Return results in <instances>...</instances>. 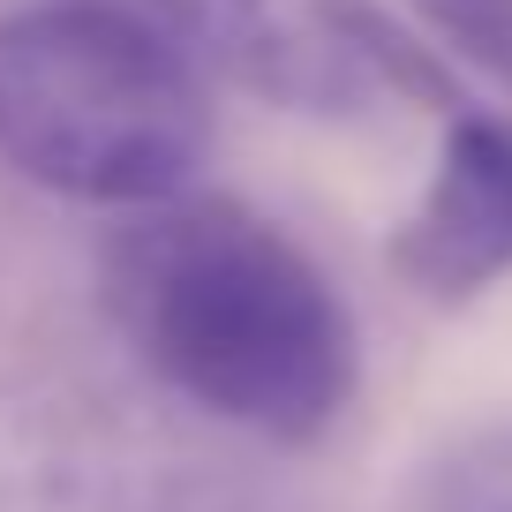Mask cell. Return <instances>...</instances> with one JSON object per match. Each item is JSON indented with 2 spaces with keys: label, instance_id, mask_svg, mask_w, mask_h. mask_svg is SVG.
Returning a JSON list of instances; mask_svg holds the SVG:
<instances>
[{
  "label": "cell",
  "instance_id": "obj_5",
  "mask_svg": "<svg viewBox=\"0 0 512 512\" xmlns=\"http://www.w3.org/2000/svg\"><path fill=\"white\" fill-rule=\"evenodd\" d=\"M415 512H512V422L460 430L415 482Z\"/></svg>",
  "mask_w": 512,
  "mask_h": 512
},
{
  "label": "cell",
  "instance_id": "obj_2",
  "mask_svg": "<svg viewBox=\"0 0 512 512\" xmlns=\"http://www.w3.org/2000/svg\"><path fill=\"white\" fill-rule=\"evenodd\" d=\"M0 159L31 189L106 211L189 196L211 91L166 23L113 0H38L0 23Z\"/></svg>",
  "mask_w": 512,
  "mask_h": 512
},
{
  "label": "cell",
  "instance_id": "obj_1",
  "mask_svg": "<svg viewBox=\"0 0 512 512\" xmlns=\"http://www.w3.org/2000/svg\"><path fill=\"white\" fill-rule=\"evenodd\" d=\"M106 309L159 384L272 445L354 407L362 339L317 256L234 196H166L106 241Z\"/></svg>",
  "mask_w": 512,
  "mask_h": 512
},
{
  "label": "cell",
  "instance_id": "obj_4",
  "mask_svg": "<svg viewBox=\"0 0 512 512\" xmlns=\"http://www.w3.org/2000/svg\"><path fill=\"white\" fill-rule=\"evenodd\" d=\"M392 279L437 309H460L512 272V121L452 106L422 204L392 226Z\"/></svg>",
  "mask_w": 512,
  "mask_h": 512
},
{
  "label": "cell",
  "instance_id": "obj_6",
  "mask_svg": "<svg viewBox=\"0 0 512 512\" xmlns=\"http://www.w3.org/2000/svg\"><path fill=\"white\" fill-rule=\"evenodd\" d=\"M422 8L437 16V31L452 46H467L497 76H512V0H422Z\"/></svg>",
  "mask_w": 512,
  "mask_h": 512
},
{
  "label": "cell",
  "instance_id": "obj_3",
  "mask_svg": "<svg viewBox=\"0 0 512 512\" xmlns=\"http://www.w3.org/2000/svg\"><path fill=\"white\" fill-rule=\"evenodd\" d=\"M196 68L279 113L347 121L377 98L460 106L430 46L400 31L377 0H151Z\"/></svg>",
  "mask_w": 512,
  "mask_h": 512
}]
</instances>
